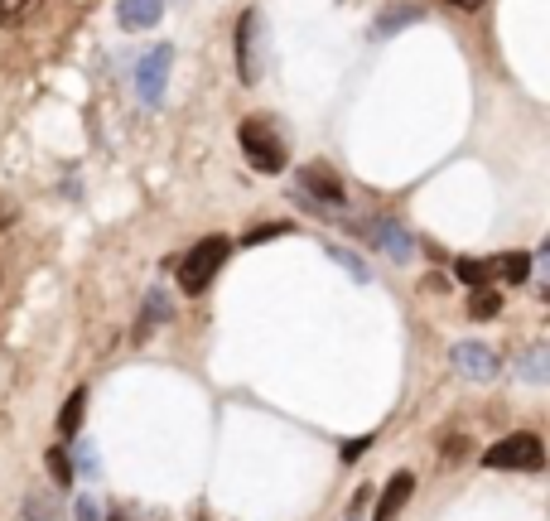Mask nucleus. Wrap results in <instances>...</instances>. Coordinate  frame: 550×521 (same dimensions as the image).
Segmentation results:
<instances>
[{
  "label": "nucleus",
  "mask_w": 550,
  "mask_h": 521,
  "mask_svg": "<svg viewBox=\"0 0 550 521\" xmlns=\"http://www.w3.org/2000/svg\"><path fill=\"white\" fill-rule=\"evenodd\" d=\"M227 256H232V242L227 237H203V242H193L189 256L179 261V290L184 295H203L218 271L227 266Z\"/></svg>",
  "instance_id": "1"
},
{
  "label": "nucleus",
  "mask_w": 550,
  "mask_h": 521,
  "mask_svg": "<svg viewBox=\"0 0 550 521\" xmlns=\"http://www.w3.org/2000/svg\"><path fill=\"white\" fill-rule=\"evenodd\" d=\"M237 140H242V155L251 160V169L256 174H280L285 169V140H280V131H275L266 116H247L242 126H237Z\"/></svg>",
  "instance_id": "2"
},
{
  "label": "nucleus",
  "mask_w": 550,
  "mask_h": 521,
  "mask_svg": "<svg viewBox=\"0 0 550 521\" xmlns=\"http://www.w3.org/2000/svg\"><path fill=\"white\" fill-rule=\"evenodd\" d=\"M483 468H512V473H541L546 468V444L531 430H517V435L497 439L483 449Z\"/></svg>",
  "instance_id": "3"
},
{
  "label": "nucleus",
  "mask_w": 550,
  "mask_h": 521,
  "mask_svg": "<svg viewBox=\"0 0 550 521\" xmlns=\"http://www.w3.org/2000/svg\"><path fill=\"white\" fill-rule=\"evenodd\" d=\"M169 68H174V49H169V44H155V49H145V54L136 58L131 78H136V97L145 107H160L165 83H169Z\"/></svg>",
  "instance_id": "4"
},
{
  "label": "nucleus",
  "mask_w": 550,
  "mask_h": 521,
  "mask_svg": "<svg viewBox=\"0 0 550 521\" xmlns=\"http://www.w3.org/2000/svg\"><path fill=\"white\" fill-rule=\"evenodd\" d=\"M300 198L314 203L309 213H319V203H324V208H343V203H348V193H343V184H338V174H333L329 165H319V160L300 169Z\"/></svg>",
  "instance_id": "5"
},
{
  "label": "nucleus",
  "mask_w": 550,
  "mask_h": 521,
  "mask_svg": "<svg viewBox=\"0 0 550 521\" xmlns=\"http://www.w3.org/2000/svg\"><path fill=\"white\" fill-rule=\"evenodd\" d=\"M362 232H367V242H377V247H382L386 256L396 261V266H406V261L415 256V237H411V232H406V227H401L396 218H377V222H367Z\"/></svg>",
  "instance_id": "6"
},
{
  "label": "nucleus",
  "mask_w": 550,
  "mask_h": 521,
  "mask_svg": "<svg viewBox=\"0 0 550 521\" xmlns=\"http://www.w3.org/2000/svg\"><path fill=\"white\" fill-rule=\"evenodd\" d=\"M256 39H261V15H256V10H242V20H237V73H242V83H256V78H261Z\"/></svg>",
  "instance_id": "7"
},
{
  "label": "nucleus",
  "mask_w": 550,
  "mask_h": 521,
  "mask_svg": "<svg viewBox=\"0 0 550 521\" xmlns=\"http://www.w3.org/2000/svg\"><path fill=\"white\" fill-rule=\"evenodd\" d=\"M454 367H459L464 377H473V382H493L497 372H502V362H497L493 348H488V343H473V338L454 343Z\"/></svg>",
  "instance_id": "8"
},
{
  "label": "nucleus",
  "mask_w": 550,
  "mask_h": 521,
  "mask_svg": "<svg viewBox=\"0 0 550 521\" xmlns=\"http://www.w3.org/2000/svg\"><path fill=\"white\" fill-rule=\"evenodd\" d=\"M169 319H174V300L165 295V285H155L145 304H140V319H136V333H131V343H145L155 329H165Z\"/></svg>",
  "instance_id": "9"
},
{
  "label": "nucleus",
  "mask_w": 550,
  "mask_h": 521,
  "mask_svg": "<svg viewBox=\"0 0 550 521\" xmlns=\"http://www.w3.org/2000/svg\"><path fill=\"white\" fill-rule=\"evenodd\" d=\"M411 493H415V473H396V478L382 488V497H377V512H372V521H396L401 512H406Z\"/></svg>",
  "instance_id": "10"
},
{
  "label": "nucleus",
  "mask_w": 550,
  "mask_h": 521,
  "mask_svg": "<svg viewBox=\"0 0 550 521\" xmlns=\"http://www.w3.org/2000/svg\"><path fill=\"white\" fill-rule=\"evenodd\" d=\"M160 15H165V0H121V5H116L121 29H150Z\"/></svg>",
  "instance_id": "11"
},
{
  "label": "nucleus",
  "mask_w": 550,
  "mask_h": 521,
  "mask_svg": "<svg viewBox=\"0 0 550 521\" xmlns=\"http://www.w3.org/2000/svg\"><path fill=\"white\" fill-rule=\"evenodd\" d=\"M488 271H493L502 285H526V280H531V256H526V251H507V256L488 261Z\"/></svg>",
  "instance_id": "12"
},
{
  "label": "nucleus",
  "mask_w": 550,
  "mask_h": 521,
  "mask_svg": "<svg viewBox=\"0 0 550 521\" xmlns=\"http://www.w3.org/2000/svg\"><path fill=\"white\" fill-rule=\"evenodd\" d=\"M83 411H87V386H78V391L68 396V406L58 411V435L78 439V430H83Z\"/></svg>",
  "instance_id": "13"
},
{
  "label": "nucleus",
  "mask_w": 550,
  "mask_h": 521,
  "mask_svg": "<svg viewBox=\"0 0 550 521\" xmlns=\"http://www.w3.org/2000/svg\"><path fill=\"white\" fill-rule=\"evenodd\" d=\"M68 464H73V478L83 473L87 483H97V478H102V449H97L92 439H78V449H73V459H68Z\"/></svg>",
  "instance_id": "14"
},
{
  "label": "nucleus",
  "mask_w": 550,
  "mask_h": 521,
  "mask_svg": "<svg viewBox=\"0 0 550 521\" xmlns=\"http://www.w3.org/2000/svg\"><path fill=\"white\" fill-rule=\"evenodd\" d=\"M454 275H459V285H468V290H488V285H493L488 261H473V256H459V261H454Z\"/></svg>",
  "instance_id": "15"
},
{
  "label": "nucleus",
  "mask_w": 550,
  "mask_h": 521,
  "mask_svg": "<svg viewBox=\"0 0 550 521\" xmlns=\"http://www.w3.org/2000/svg\"><path fill=\"white\" fill-rule=\"evenodd\" d=\"M329 256H333V261H338V266H343V271H348V275H353L358 285H367V280H372V266H367L362 256H353V251H348V247H338V242H329Z\"/></svg>",
  "instance_id": "16"
},
{
  "label": "nucleus",
  "mask_w": 550,
  "mask_h": 521,
  "mask_svg": "<svg viewBox=\"0 0 550 521\" xmlns=\"http://www.w3.org/2000/svg\"><path fill=\"white\" fill-rule=\"evenodd\" d=\"M468 314H473V319H497V314H502V295H497L493 285H488V290H473Z\"/></svg>",
  "instance_id": "17"
},
{
  "label": "nucleus",
  "mask_w": 550,
  "mask_h": 521,
  "mask_svg": "<svg viewBox=\"0 0 550 521\" xmlns=\"http://www.w3.org/2000/svg\"><path fill=\"white\" fill-rule=\"evenodd\" d=\"M517 372H522L526 382H536V386L546 382V377H550V367H546V348H531V353L522 357V367H517Z\"/></svg>",
  "instance_id": "18"
},
{
  "label": "nucleus",
  "mask_w": 550,
  "mask_h": 521,
  "mask_svg": "<svg viewBox=\"0 0 550 521\" xmlns=\"http://www.w3.org/2000/svg\"><path fill=\"white\" fill-rule=\"evenodd\" d=\"M420 20V10L415 5H401V10H386L382 15V25H377V34H396V29H406Z\"/></svg>",
  "instance_id": "19"
},
{
  "label": "nucleus",
  "mask_w": 550,
  "mask_h": 521,
  "mask_svg": "<svg viewBox=\"0 0 550 521\" xmlns=\"http://www.w3.org/2000/svg\"><path fill=\"white\" fill-rule=\"evenodd\" d=\"M25 517H29V521H58V507H54V497H44V493H29V497H25Z\"/></svg>",
  "instance_id": "20"
},
{
  "label": "nucleus",
  "mask_w": 550,
  "mask_h": 521,
  "mask_svg": "<svg viewBox=\"0 0 550 521\" xmlns=\"http://www.w3.org/2000/svg\"><path fill=\"white\" fill-rule=\"evenodd\" d=\"M49 473H54L58 488H68V483H73V464H68V454H63V449H49Z\"/></svg>",
  "instance_id": "21"
},
{
  "label": "nucleus",
  "mask_w": 550,
  "mask_h": 521,
  "mask_svg": "<svg viewBox=\"0 0 550 521\" xmlns=\"http://www.w3.org/2000/svg\"><path fill=\"white\" fill-rule=\"evenodd\" d=\"M290 232V222H271V227H256L251 237H242V247H256V242H266V237H285Z\"/></svg>",
  "instance_id": "22"
},
{
  "label": "nucleus",
  "mask_w": 550,
  "mask_h": 521,
  "mask_svg": "<svg viewBox=\"0 0 550 521\" xmlns=\"http://www.w3.org/2000/svg\"><path fill=\"white\" fill-rule=\"evenodd\" d=\"M73 512H78V521H102V507H97L92 497H78V507H73Z\"/></svg>",
  "instance_id": "23"
},
{
  "label": "nucleus",
  "mask_w": 550,
  "mask_h": 521,
  "mask_svg": "<svg viewBox=\"0 0 550 521\" xmlns=\"http://www.w3.org/2000/svg\"><path fill=\"white\" fill-rule=\"evenodd\" d=\"M29 10V0H0V20H20Z\"/></svg>",
  "instance_id": "24"
},
{
  "label": "nucleus",
  "mask_w": 550,
  "mask_h": 521,
  "mask_svg": "<svg viewBox=\"0 0 550 521\" xmlns=\"http://www.w3.org/2000/svg\"><path fill=\"white\" fill-rule=\"evenodd\" d=\"M367 444H372V439H348V444H343V464H353L358 454H367Z\"/></svg>",
  "instance_id": "25"
},
{
  "label": "nucleus",
  "mask_w": 550,
  "mask_h": 521,
  "mask_svg": "<svg viewBox=\"0 0 550 521\" xmlns=\"http://www.w3.org/2000/svg\"><path fill=\"white\" fill-rule=\"evenodd\" d=\"M425 290H435V295H444V290H449V280H444L440 271H430V275H425Z\"/></svg>",
  "instance_id": "26"
},
{
  "label": "nucleus",
  "mask_w": 550,
  "mask_h": 521,
  "mask_svg": "<svg viewBox=\"0 0 550 521\" xmlns=\"http://www.w3.org/2000/svg\"><path fill=\"white\" fill-rule=\"evenodd\" d=\"M449 5H459V10H473V5H483V0H449Z\"/></svg>",
  "instance_id": "27"
},
{
  "label": "nucleus",
  "mask_w": 550,
  "mask_h": 521,
  "mask_svg": "<svg viewBox=\"0 0 550 521\" xmlns=\"http://www.w3.org/2000/svg\"><path fill=\"white\" fill-rule=\"evenodd\" d=\"M111 521H131V517H126V507H116V512H111Z\"/></svg>",
  "instance_id": "28"
},
{
  "label": "nucleus",
  "mask_w": 550,
  "mask_h": 521,
  "mask_svg": "<svg viewBox=\"0 0 550 521\" xmlns=\"http://www.w3.org/2000/svg\"><path fill=\"white\" fill-rule=\"evenodd\" d=\"M5 222H10V208H0V227H5Z\"/></svg>",
  "instance_id": "29"
},
{
  "label": "nucleus",
  "mask_w": 550,
  "mask_h": 521,
  "mask_svg": "<svg viewBox=\"0 0 550 521\" xmlns=\"http://www.w3.org/2000/svg\"><path fill=\"white\" fill-rule=\"evenodd\" d=\"M353 521H358V517H353Z\"/></svg>",
  "instance_id": "30"
}]
</instances>
